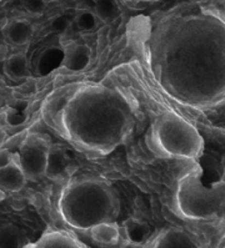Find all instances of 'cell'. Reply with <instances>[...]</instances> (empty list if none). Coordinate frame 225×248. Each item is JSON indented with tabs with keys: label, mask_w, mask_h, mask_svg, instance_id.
<instances>
[{
	"label": "cell",
	"mask_w": 225,
	"mask_h": 248,
	"mask_svg": "<svg viewBox=\"0 0 225 248\" xmlns=\"http://www.w3.org/2000/svg\"><path fill=\"white\" fill-rule=\"evenodd\" d=\"M91 59V50L88 45L78 44L65 51L63 64L71 71H82L88 66Z\"/></svg>",
	"instance_id": "cell-7"
},
{
	"label": "cell",
	"mask_w": 225,
	"mask_h": 248,
	"mask_svg": "<svg viewBox=\"0 0 225 248\" xmlns=\"http://www.w3.org/2000/svg\"><path fill=\"white\" fill-rule=\"evenodd\" d=\"M24 245V234L14 226L0 230V247H20Z\"/></svg>",
	"instance_id": "cell-15"
},
{
	"label": "cell",
	"mask_w": 225,
	"mask_h": 248,
	"mask_svg": "<svg viewBox=\"0 0 225 248\" xmlns=\"http://www.w3.org/2000/svg\"><path fill=\"white\" fill-rule=\"evenodd\" d=\"M33 35V25L27 20H15L8 24V38L13 44H25Z\"/></svg>",
	"instance_id": "cell-11"
},
{
	"label": "cell",
	"mask_w": 225,
	"mask_h": 248,
	"mask_svg": "<svg viewBox=\"0 0 225 248\" xmlns=\"http://www.w3.org/2000/svg\"><path fill=\"white\" fill-rule=\"evenodd\" d=\"M149 146L158 156L180 160L196 158L203 149V139L193 126L175 115L159 117L149 134Z\"/></svg>",
	"instance_id": "cell-3"
},
{
	"label": "cell",
	"mask_w": 225,
	"mask_h": 248,
	"mask_svg": "<svg viewBox=\"0 0 225 248\" xmlns=\"http://www.w3.org/2000/svg\"><path fill=\"white\" fill-rule=\"evenodd\" d=\"M119 13L117 0H95V15L103 20H111Z\"/></svg>",
	"instance_id": "cell-16"
},
{
	"label": "cell",
	"mask_w": 225,
	"mask_h": 248,
	"mask_svg": "<svg viewBox=\"0 0 225 248\" xmlns=\"http://www.w3.org/2000/svg\"><path fill=\"white\" fill-rule=\"evenodd\" d=\"M25 120H27V116L24 114H21L20 111H18L17 108H9V110L5 112V121L9 124L10 126L21 125Z\"/></svg>",
	"instance_id": "cell-18"
},
{
	"label": "cell",
	"mask_w": 225,
	"mask_h": 248,
	"mask_svg": "<svg viewBox=\"0 0 225 248\" xmlns=\"http://www.w3.org/2000/svg\"><path fill=\"white\" fill-rule=\"evenodd\" d=\"M60 208L70 226L88 230L100 222L111 221L117 216V200L104 184L79 182L65 191Z\"/></svg>",
	"instance_id": "cell-2"
},
{
	"label": "cell",
	"mask_w": 225,
	"mask_h": 248,
	"mask_svg": "<svg viewBox=\"0 0 225 248\" xmlns=\"http://www.w3.org/2000/svg\"><path fill=\"white\" fill-rule=\"evenodd\" d=\"M68 27H69V20H68L67 16H58L52 23V28L59 32H64L68 29Z\"/></svg>",
	"instance_id": "cell-20"
},
{
	"label": "cell",
	"mask_w": 225,
	"mask_h": 248,
	"mask_svg": "<svg viewBox=\"0 0 225 248\" xmlns=\"http://www.w3.org/2000/svg\"><path fill=\"white\" fill-rule=\"evenodd\" d=\"M62 116L71 139L90 149L117 146L130 127L125 102L114 93L100 89L79 93Z\"/></svg>",
	"instance_id": "cell-1"
},
{
	"label": "cell",
	"mask_w": 225,
	"mask_h": 248,
	"mask_svg": "<svg viewBox=\"0 0 225 248\" xmlns=\"http://www.w3.org/2000/svg\"><path fill=\"white\" fill-rule=\"evenodd\" d=\"M27 176L21 170L20 165L15 164L14 160L9 165L0 169V187L10 192H18L25 185Z\"/></svg>",
	"instance_id": "cell-6"
},
{
	"label": "cell",
	"mask_w": 225,
	"mask_h": 248,
	"mask_svg": "<svg viewBox=\"0 0 225 248\" xmlns=\"http://www.w3.org/2000/svg\"><path fill=\"white\" fill-rule=\"evenodd\" d=\"M75 24L83 31H90L97 27V15L90 10H83L76 15Z\"/></svg>",
	"instance_id": "cell-17"
},
{
	"label": "cell",
	"mask_w": 225,
	"mask_h": 248,
	"mask_svg": "<svg viewBox=\"0 0 225 248\" xmlns=\"http://www.w3.org/2000/svg\"><path fill=\"white\" fill-rule=\"evenodd\" d=\"M29 247L34 248H79L84 247V245L76 241L70 234L63 232H50L43 234L39 241L30 245Z\"/></svg>",
	"instance_id": "cell-8"
},
{
	"label": "cell",
	"mask_w": 225,
	"mask_h": 248,
	"mask_svg": "<svg viewBox=\"0 0 225 248\" xmlns=\"http://www.w3.org/2000/svg\"><path fill=\"white\" fill-rule=\"evenodd\" d=\"M23 6L32 14H41L47 6V1L45 0H23Z\"/></svg>",
	"instance_id": "cell-19"
},
{
	"label": "cell",
	"mask_w": 225,
	"mask_h": 248,
	"mask_svg": "<svg viewBox=\"0 0 225 248\" xmlns=\"http://www.w3.org/2000/svg\"><path fill=\"white\" fill-rule=\"evenodd\" d=\"M0 104H1V96H0Z\"/></svg>",
	"instance_id": "cell-24"
},
{
	"label": "cell",
	"mask_w": 225,
	"mask_h": 248,
	"mask_svg": "<svg viewBox=\"0 0 225 248\" xmlns=\"http://www.w3.org/2000/svg\"><path fill=\"white\" fill-rule=\"evenodd\" d=\"M194 239L188 233L179 230H170L159 236L155 242V247L164 248H187L195 247Z\"/></svg>",
	"instance_id": "cell-9"
},
{
	"label": "cell",
	"mask_w": 225,
	"mask_h": 248,
	"mask_svg": "<svg viewBox=\"0 0 225 248\" xmlns=\"http://www.w3.org/2000/svg\"><path fill=\"white\" fill-rule=\"evenodd\" d=\"M13 160V155L8 150H0V169L9 165Z\"/></svg>",
	"instance_id": "cell-21"
},
{
	"label": "cell",
	"mask_w": 225,
	"mask_h": 248,
	"mask_svg": "<svg viewBox=\"0 0 225 248\" xmlns=\"http://www.w3.org/2000/svg\"><path fill=\"white\" fill-rule=\"evenodd\" d=\"M3 140H4V131H3V129L0 127V145H1Z\"/></svg>",
	"instance_id": "cell-23"
},
{
	"label": "cell",
	"mask_w": 225,
	"mask_h": 248,
	"mask_svg": "<svg viewBox=\"0 0 225 248\" xmlns=\"http://www.w3.org/2000/svg\"><path fill=\"white\" fill-rule=\"evenodd\" d=\"M178 207L190 219H209L218 216L224 204V185L207 187L198 173H188L179 184Z\"/></svg>",
	"instance_id": "cell-4"
},
{
	"label": "cell",
	"mask_w": 225,
	"mask_h": 248,
	"mask_svg": "<svg viewBox=\"0 0 225 248\" xmlns=\"http://www.w3.org/2000/svg\"><path fill=\"white\" fill-rule=\"evenodd\" d=\"M5 70L13 79H21L28 75V60L25 54L18 53L10 56L5 64Z\"/></svg>",
	"instance_id": "cell-13"
},
{
	"label": "cell",
	"mask_w": 225,
	"mask_h": 248,
	"mask_svg": "<svg viewBox=\"0 0 225 248\" xmlns=\"http://www.w3.org/2000/svg\"><path fill=\"white\" fill-rule=\"evenodd\" d=\"M67 167V158L62 150H49L48 151L47 171L45 173H52L53 176H59L64 172Z\"/></svg>",
	"instance_id": "cell-14"
},
{
	"label": "cell",
	"mask_w": 225,
	"mask_h": 248,
	"mask_svg": "<svg viewBox=\"0 0 225 248\" xmlns=\"http://www.w3.org/2000/svg\"><path fill=\"white\" fill-rule=\"evenodd\" d=\"M6 24H8V19H3V20H0V29L5 28Z\"/></svg>",
	"instance_id": "cell-22"
},
{
	"label": "cell",
	"mask_w": 225,
	"mask_h": 248,
	"mask_svg": "<svg viewBox=\"0 0 225 248\" xmlns=\"http://www.w3.org/2000/svg\"><path fill=\"white\" fill-rule=\"evenodd\" d=\"M48 150L43 143L29 141L21 147L20 151V167L25 176L30 178H36L44 175L47 171Z\"/></svg>",
	"instance_id": "cell-5"
},
{
	"label": "cell",
	"mask_w": 225,
	"mask_h": 248,
	"mask_svg": "<svg viewBox=\"0 0 225 248\" xmlns=\"http://www.w3.org/2000/svg\"><path fill=\"white\" fill-rule=\"evenodd\" d=\"M124 231H125V234L129 241L133 243H137V245L145 242L146 238L150 236L149 226L135 218H130L125 222Z\"/></svg>",
	"instance_id": "cell-12"
},
{
	"label": "cell",
	"mask_w": 225,
	"mask_h": 248,
	"mask_svg": "<svg viewBox=\"0 0 225 248\" xmlns=\"http://www.w3.org/2000/svg\"><path fill=\"white\" fill-rule=\"evenodd\" d=\"M90 236L98 243L113 245L119 238V227L110 221L100 222L90 227Z\"/></svg>",
	"instance_id": "cell-10"
}]
</instances>
